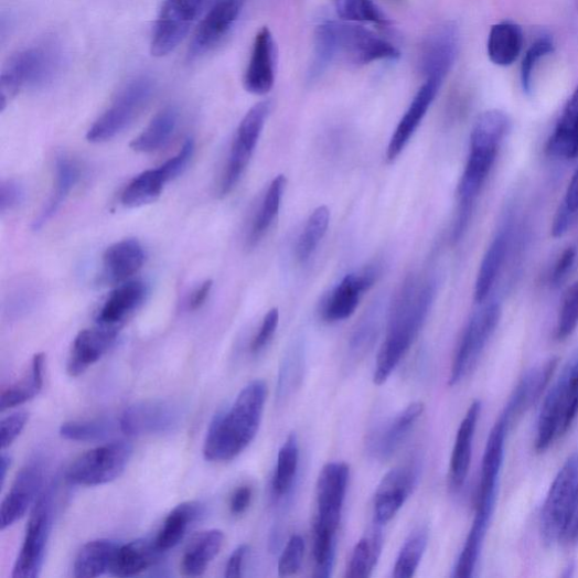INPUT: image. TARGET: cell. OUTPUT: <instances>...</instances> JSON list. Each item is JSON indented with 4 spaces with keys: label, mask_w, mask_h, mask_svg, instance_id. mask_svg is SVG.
I'll use <instances>...</instances> for the list:
<instances>
[{
    "label": "cell",
    "mask_w": 578,
    "mask_h": 578,
    "mask_svg": "<svg viewBox=\"0 0 578 578\" xmlns=\"http://www.w3.org/2000/svg\"><path fill=\"white\" fill-rule=\"evenodd\" d=\"M509 430L507 424L500 417L490 434L485 448L477 502H496Z\"/></svg>",
    "instance_id": "cell-27"
},
{
    "label": "cell",
    "mask_w": 578,
    "mask_h": 578,
    "mask_svg": "<svg viewBox=\"0 0 578 578\" xmlns=\"http://www.w3.org/2000/svg\"><path fill=\"white\" fill-rule=\"evenodd\" d=\"M161 553L154 539H137L119 546L109 572L117 577H132L152 567Z\"/></svg>",
    "instance_id": "cell-33"
},
{
    "label": "cell",
    "mask_w": 578,
    "mask_h": 578,
    "mask_svg": "<svg viewBox=\"0 0 578 578\" xmlns=\"http://www.w3.org/2000/svg\"><path fill=\"white\" fill-rule=\"evenodd\" d=\"M267 393L264 381H253L229 409L215 416L204 445L207 461H232L251 445L261 424Z\"/></svg>",
    "instance_id": "cell-3"
},
{
    "label": "cell",
    "mask_w": 578,
    "mask_h": 578,
    "mask_svg": "<svg viewBox=\"0 0 578 578\" xmlns=\"http://www.w3.org/2000/svg\"><path fill=\"white\" fill-rule=\"evenodd\" d=\"M379 275L377 266L353 272L336 285L323 303L321 315L327 322H339L351 318L364 293L370 291Z\"/></svg>",
    "instance_id": "cell-18"
},
{
    "label": "cell",
    "mask_w": 578,
    "mask_h": 578,
    "mask_svg": "<svg viewBox=\"0 0 578 578\" xmlns=\"http://www.w3.org/2000/svg\"><path fill=\"white\" fill-rule=\"evenodd\" d=\"M546 153L564 161L578 158V85L547 140Z\"/></svg>",
    "instance_id": "cell-29"
},
{
    "label": "cell",
    "mask_w": 578,
    "mask_h": 578,
    "mask_svg": "<svg viewBox=\"0 0 578 578\" xmlns=\"http://www.w3.org/2000/svg\"><path fill=\"white\" fill-rule=\"evenodd\" d=\"M119 329L100 325L81 331L73 343L67 362V373L77 377L87 371L110 350Z\"/></svg>",
    "instance_id": "cell-23"
},
{
    "label": "cell",
    "mask_w": 578,
    "mask_h": 578,
    "mask_svg": "<svg viewBox=\"0 0 578 578\" xmlns=\"http://www.w3.org/2000/svg\"><path fill=\"white\" fill-rule=\"evenodd\" d=\"M249 550L250 548L248 545H240L232 553L226 565L225 577L237 578L243 576L244 563Z\"/></svg>",
    "instance_id": "cell-57"
},
{
    "label": "cell",
    "mask_w": 578,
    "mask_h": 578,
    "mask_svg": "<svg viewBox=\"0 0 578 578\" xmlns=\"http://www.w3.org/2000/svg\"><path fill=\"white\" fill-rule=\"evenodd\" d=\"M224 540L225 536L218 528L207 529L192 538L181 559L182 575L186 577L204 575L220 554Z\"/></svg>",
    "instance_id": "cell-32"
},
{
    "label": "cell",
    "mask_w": 578,
    "mask_h": 578,
    "mask_svg": "<svg viewBox=\"0 0 578 578\" xmlns=\"http://www.w3.org/2000/svg\"><path fill=\"white\" fill-rule=\"evenodd\" d=\"M279 323L278 309H271L264 318L261 328L251 344V352H261L271 341Z\"/></svg>",
    "instance_id": "cell-55"
},
{
    "label": "cell",
    "mask_w": 578,
    "mask_h": 578,
    "mask_svg": "<svg viewBox=\"0 0 578 578\" xmlns=\"http://www.w3.org/2000/svg\"><path fill=\"white\" fill-rule=\"evenodd\" d=\"M132 451V446L125 441L95 448L71 465L67 480L74 485L85 488L109 484L125 472Z\"/></svg>",
    "instance_id": "cell-11"
},
{
    "label": "cell",
    "mask_w": 578,
    "mask_h": 578,
    "mask_svg": "<svg viewBox=\"0 0 578 578\" xmlns=\"http://www.w3.org/2000/svg\"><path fill=\"white\" fill-rule=\"evenodd\" d=\"M442 84L440 79L427 78L419 88L390 139L387 151L389 162H394L405 150L431 104L436 100Z\"/></svg>",
    "instance_id": "cell-25"
},
{
    "label": "cell",
    "mask_w": 578,
    "mask_h": 578,
    "mask_svg": "<svg viewBox=\"0 0 578 578\" xmlns=\"http://www.w3.org/2000/svg\"><path fill=\"white\" fill-rule=\"evenodd\" d=\"M44 483V464L36 458L18 473L0 509V526L6 529L21 520L41 495Z\"/></svg>",
    "instance_id": "cell-19"
},
{
    "label": "cell",
    "mask_w": 578,
    "mask_h": 578,
    "mask_svg": "<svg viewBox=\"0 0 578 578\" xmlns=\"http://www.w3.org/2000/svg\"><path fill=\"white\" fill-rule=\"evenodd\" d=\"M81 178L78 164L67 157L58 158L56 162V182L53 195L46 203L39 217L33 223V228L40 229L47 221L52 220L61 210L71 191Z\"/></svg>",
    "instance_id": "cell-38"
},
{
    "label": "cell",
    "mask_w": 578,
    "mask_h": 578,
    "mask_svg": "<svg viewBox=\"0 0 578 578\" xmlns=\"http://www.w3.org/2000/svg\"><path fill=\"white\" fill-rule=\"evenodd\" d=\"M428 535L425 528H418L405 542L397 558L394 577L410 578L415 575L427 547Z\"/></svg>",
    "instance_id": "cell-48"
},
{
    "label": "cell",
    "mask_w": 578,
    "mask_h": 578,
    "mask_svg": "<svg viewBox=\"0 0 578 578\" xmlns=\"http://www.w3.org/2000/svg\"><path fill=\"white\" fill-rule=\"evenodd\" d=\"M460 34L453 22L432 29L424 39L419 52V69L427 78L445 82L459 53Z\"/></svg>",
    "instance_id": "cell-17"
},
{
    "label": "cell",
    "mask_w": 578,
    "mask_h": 578,
    "mask_svg": "<svg viewBox=\"0 0 578 578\" xmlns=\"http://www.w3.org/2000/svg\"><path fill=\"white\" fill-rule=\"evenodd\" d=\"M578 218V168L574 172L565 196L555 214L552 225L553 237L564 236Z\"/></svg>",
    "instance_id": "cell-50"
},
{
    "label": "cell",
    "mask_w": 578,
    "mask_h": 578,
    "mask_svg": "<svg viewBox=\"0 0 578 578\" xmlns=\"http://www.w3.org/2000/svg\"><path fill=\"white\" fill-rule=\"evenodd\" d=\"M306 544L301 536H293L287 543L278 563V574L281 577L296 575L303 561Z\"/></svg>",
    "instance_id": "cell-52"
},
{
    "label": "cell",
    "mask_w": 578,
    "mask_h": 578,
    "mask_svg": "<svg viewBox=\"0 0 578 578\" xmlns=\"http://www.w3.org/2000/svg\"><path fill=\"white\" fill-rule=\"evenodd\" d=\"M12 459L9 454L6 452L2 453V457H0V472H2V486H4L8 471L11 467Z\"/></svg>",
    "instance_id": "cell-61"
},
{
    "label": "cell",
    "mask_w": 578,
    "mask_h": 578,
    "mask_svg": "<svg viewBox=\"0 0 578 578\" xmlns=\"http://www.w3.org/2000/svg\"><path fill=\"white\" fill-rule=\"evenodd\" d=\"M204 514V505L200 502H184L175 506L167 516L160 533L154 539L161 553L176 547L185 537L192 524Z\"/></svg>",
    "instance_id": "cell-34"
},
{
    "label": "cell",
    "mask_w": 578,
    "mask_h": 578,
    "mask_svg": "<svg viewBox=\"0 0 578 578\" xmlns=\"http://www.w3.org/2000/svg\"><path fill=\"white\" fill-rule=\"evenodd\" d=\"M513 232L514 220L509 215L496 232L483 261H481L474 283L473 298L475 303L486 302L492 293L511 250Z\"/></svg>",
    "instance_id": "cell-22"
},
{
    "label": "cell",
    "mask_w": 578,
    "mask_h": 578,
    "mask_svg": "<svg viewBox=\"0 0 578 578\" xmlns=\"http://www.w3.org/2000/svg\"><path fill=\"white\" fill-rule=\"evenodd\" d=\"M246 3L247 0H213L192 35L188 58L196 61L213 52L231 33Z\"/></svg>",
    "instance_id": "cell-15"
},
{
    "label": "cell",
    "mask_w": 578,
    "mask_h": 578,
    "mask_svg": "<svg viewBox=\"0 0 578 578\" xmlns=\"http://www.w3.org/2000/svg\"><path fill=\"white\" fill-rule=\"evenodd\" d=\"M480 411L481 403H472L457 432L449 473V484L452 491L461 490L465 483L471 465L473 438Z\"/></svg>",
    "instance_id": "cell-28"
},
{
    "label": "cell",
    "mask_w": 578,
    "mask_h": 578,
    "mask_svg": "<svg viewBox=\"0 0 578 578\" xmlns=\"http://www.w3.org/2000/svg\"><path fill=\"white\" fill-rule=\"evenodd\" d=\"M350 465L327 463L317 483V514L313 526L314 577H329L335 555V536L347 493Z\"/></svg>",
    "instance_id": "cell-4"
},
{
    "label": "cell",
    "mask_w": 578,
    "mask_h": 578,
    "mask_svg": "<svg viewBox=\"0 0 578 578\" xmlns=\"http://www.w3.org/2000/svg\"><path fill=\"white\" fill-rule=\"evenodd\" d=\"M424 410L422 403H414L387 424L381 426L370 440V449L374 457L382 461L390 459L407 439Z\"/></svg>",
    "instance_id": "cell-26"
},
{
    "label": "cell",
    "mask_w": 578,
    "mask_h": 578,
    "mask_svg": "<svg viewBox=\"0 0 578 578\" xmlns=\"http://www.w3.org/2000/svg\"><path fill=\"white\" fill-rule=\"evenodd\" d=\"M578 416V355L563 370L540 410L536 450L545 452L566 434Z\"/></svg>",
    "instance_id": "cell-6"
},
{
    "label": "cell",
    "mask_w": 578,
    "mask_h": 578,
    "mask_svg": "<svg viewBox=\"0 0 578 578\" xmlns=\"http://www.w3.org/2000/svg\"><path fill=\"white\" fill-rule=\"evenodd\" d=\"M213 288V281L206 280L203 282L194 293H192L189 302V308L192 311L201 309L207 301Z\"/></svg>",
    "instance_id": "cell-60"
},
{
    "label": "cell",
    "mask_w": 578,
    "mask_h": 578,
    "mask_svg": "<svg viewBox=\"0 0 578 578\" xmlns=\"http://www.w3.org/2000/svg\"><path fill=\"white\" fill-rule=\"evenodd\" d=\"M299 441L297 434L292 432L278 453L276 472L272 479L275 496L282 497L291 492L299 469Z\"/></svg>",
    "instance_id": "cell-43"
},
{
    "label": "cell",
    "mask_w": 578,
    "mask_h": 578,
    "mask_svg": "<svg viewBox=\"0 0 578 578\" xmlns=\"http://www.w3.org/2000/svg\"><path fill=\"white\" fill-rule=\"evenodd\" d=\"M331 3L336 14L345 22L371 23L381 26L390 24L373 0H331Z\"/></svg>",
    "instance_id": "cell-47"
},
{
    "label": "cell",
    "mask_w": 578,
    "mask_h": 578,
    "mask_svg": "<svg viewBox=\"0 0 578 578\" xmlns=\"http://www.w3.org/2000/svg\"><path fill=\"white\" fill-rule=\"evenodd\" d=\"M45 355L36 354L31 363V367L25 375L10 388L2 393L0 407L2 411L21 406L35 398L43 387Z\"/></svg>",
    "instance_id": "cell-41"
},
{
    "label": "cell",
    "mask_w": 578,
    "mask_h": 578,
    "mask_svg": "<svg viewBox=\"0 0 578 578\" xmlns=\"http://www.w3.org/2000/svg\"><path fill=\"white\" fill-rule=\"evenodd\" d=\"M418 469L405 465L385 474L377 488L374 500L375 522L385 525L390 522L416 488Z\"/></svg>",
    "instance_id": "cell-20"
},
{
    "label": "cell",
    "mask_w": 578,
    "mask_h": 578,
    "mask_svg": "<svg viewBox=\"0 0 578 578\" xmlns=\"http://www.w3.org/2000/svg\"><path fill=\"white\" fill-rule=\"evenodd\" d=\"M563 542L567 544H576L578 542V483L576 488L571 513L565 529Z\"/></svg>",
    "instance_id": "cell-59"
},
{
    "label": "cell",
    "mask_w": 578,
    "mask_h": 578,
    "mask_svg": "<svg viewBox=\"0 0 578 578\" xmlns=\"http://www.w3.org/2000/svg\"><path fill=\"white\" fill-rule=\"evenodd\" d=\"M578 327V279L571 285L564 299L557 327L556 340L564 342Z\"/></svg>",
    "instance_id": "cell-51"
},
{
    "label": "cell",
    "mask_w": 578,
    "mask_h": 578,
    "mask_svg": "<svg viewBox=\"0 0 578 578\" xmlns=\"http://www.w3.org/2000/svg\"><path fill=\"white\" fill-rule=\"evenodd\" d=\"M511 129L509 116L501 110L480 115L470 135L468 160L458 186V216L453 239L464 234L475 202L496 163L505 137Z\"/></svg>",
    "instance_id": "cell-1"
},
{
    "label": "cell",
    "mask_w": 578,
    "mask_h": 578,
    "mask_svg": "<svg viewBox=\"0 0 578 578\" xmlns=\"http://www.w3.org/2000/svg\"><path fill=\"white\" fill-rule=\"evenodd\" d=\"M493 513L494 509L475 506V514L469 535L454 568V577L470 578L473 576Z\"/></svg>",
    "instance_id": "cell-36"
},
{
    "label": "cell",
    "mask_w": 578,
    "mask_h": 578,
    "mask_svg": "<svg viewBox=\"0 0 578 578\" xmlns=\"http://www.w3.org/2000/svg\"><path fill=\"white\" fill-rule=\"evenodd\" d=\"M276 77V44L268 28L256 35L250 61L244 77L245 88L255 95L269 93Z\"/></svg>",
    "instance_id": "cell-24"
},
{
    "label": "cell",
    "mask_w": 578,
    "mask_h": 578,
    "mask_svg": "<svg viewBox=\"0 0 578 578\" xmlns=\"http://www.w3.org/2000/svg\"><path fill=\"white\" fill-rule=\"evenodd\" d=\"M28 420L29 414L25 411L14 413L2 419V422H0V447H2V450L11 447L21 436Z\"/></svg>",
    "instance_id": "cell-53"
},
{
    "label": "cell",
    "mask_w": 578,
    "mask_h": 578,
    "mask_svg": "<svg viewBox=\"0 0 578 578\" xmlns=\"http://www.w3.org/2000/svg\"><path fill=\"white\" fill-rule=\"evenodd\" d=\"M253 490L250 486H240L232 495L229 510L233 515L244 514L250 506Z\"/></svg>",
    "instance_id": "cell-58"
},
{
    "label": "cell",
    "mask_w": 578,
    "mask_h": 578,
    "mask_svg": "<svg viewBox=\"0 0 578 578\" xmlns=\"http://www.w3.org/2000/svg\"><path fill=\"white\" fill-rule=\"evenodd\" d=\"M120 429L119 419L95 418L86 420H72L62 425V438L74 442H99L114 436Z\"/></svg>",
    "instance_id": "cell-44"
},
{
    "label": "cell",
    "mask_w": 578,
    "mask_h": 578,
    "mask_svg": "<svg viewBox=\"0 0 578 578\" xmlns=\"http://www.w3.org/2000/svg\"><path fill=\"white\" fill-rule=\"evenodd\" d=\"M285 186V175L276 176L270 183L250 228L248 236L249 248L257 247L272 225L280 208Z\"/></svg>",
    "instance_id": "cell-42"
},
{
    "label": "cell",
    "mask_w": 578,
    "mask_h": 578,
    "mask_svg": "<svg viewBox=\"0 0 578 578\" xmlns=\"http://www.w3.org/2000/svg\"><path fill=\"white\" fill-rule=\"evenodd\" d=\"M119 545L108 539L89 542L78 553L74 563V576L99 577L110 570Z\"/></svg>",
    "instance_id": "cell-39"
},
{
    "label": "cell",
    "mask_w": 578,
    "mask_h": 578,
    "mask_svg": "<svg viewBox=\"0 0 578 578\" xmlns=\"http://www.w3.org/2000/svg\"><path fill=\"white\" fill-rule=\"evenodd\" d=\"M171 180L173 179L164 164L156 170L144 171L127 185L121 202L128 208L149 205L161 196L164 185Z\"/></svg>",
    "instance_id": "cell-37"
},
{
    "label": "cell",
    "mask_w": 578,
    "mask_h": 578,
    "mask_svg": "<svg viewBox=\"0 0 578 578\" xmlns=\"http://www.w3.org/2000/svg\"><path fill=\"white\" fill-rule=\"evenodd\" d=\"M23 188L17 181H4L0 185V211H2V214L15 210L23 202Z\"/></svg>",
    "instance_id": "cell-56"
},
{
    "label": "cell",
    "mask_w": 578,
    "mask_h": 578,
    "mask_svg": "<svg viewBox=\"0 0 578 578\" xmlns=\"http://www.w3.org/2000/svg\"><path fill=\"white\" fill-rule=\"evenodd\" d=\"M212 3L211 0H164L152 32L151 54L165 57L174 52Z\"/></svg>",
    "instance_id": "cell-13"
},
{
    "label": "cell",
    "mask_w": 578,
    "mask_h": 578,
    "mask_svg": "<svg viewBox=\"0 0 578 578\" xmlns=\"http://www.w3.org/2000/svg\"><path fill=\"white\" fill-rule=\"evenodd\" d=\"M481 304L483 307L473 313L461 336L451 366L450 385L461 382L475 367L500 323L501 302Z\"/></svg>",
    "instance_id": "cell-10"
},
{
    "label": "cell",
    "mask_w": 578,
    "mask_h": 578,
    "mask_svg": "<svg viewBox=\"0 0 578 578\" xmlns=\"http://www.w3.org/2000/svg\"><path fill=\"white\" fill-rule=\"evenodd\" d=\"M330 223L328 207H318L309 217L297 245V258L301 264L308 263L317 251Z\"/></svg>",
    "instance_id": "cell-46"
},
{
    "label": "cell",
    "mask_w": 578,
    "mask_h": 578,
    "mask_svg": "<svg viewBox=\"0 0 578 578\" xmlns=\"http://www.w3.org/2000/svg\"><path fill=\"white\" fill-rule=\"evenodd\" d=\"M577 258V250L574 246L566 248L554 265L549 275L552 287L561 286L570 275Z\"/></svg>",
    "instance_id": "cell-54"
},
{
    "label": "cell",
    "mask_w": 578,
    "mask_h": 578,
    "mask_svg": "<svg viewBox=\"0 0 578 578\" xmlns=\"http://www.w3.org/2000/svg\"><path fill=\"white\" fill-rule=\"evenodd\" d=\"M62 66L63 53L55 42H44L15 54L0 75L2 111L21 90L53 83Z\"/></svg>",
    "instance_id": "cell-5"
},
{
    "label": "cell",
    "mask_w": 578,
    "mask_h": 578,
    "mask_svg": "<svg viewBox=\"0 0 578 578\" xmlns=\"http://www.w3.org/2000/svg\"><path fill=\"white\" fill-rule=\"evenodd\" d=\"M148 288L141 281L120 285L110 295L98 315V324L118 328L147 298Z\"/></svg>",
    "instance_id": "cell-31"
},
{
    "label": "cell",
    "mask_w": 578,
    "mask_h": 578,
    "mask_svg": "<svg viewBox=\"0 0 578 578\" xmlns=\"http://www.w3.org/2000/svg\"><path fill=\"white\" fill-rule=\"evenodd\" d=\"M438 295V281L417 283L408 279L394 306L387 336L378 352L373 381L382 385L408 353L422 328Z\"/></svg>",
    "instance_id": "cell-2"
},
{
    "label": "cell",
    "mask_w": 578,
    "mask_h": 578,
    "mask_svg": "<svg viewBox=\"0 0 578 578\" xmlns=\"http://www.w3.org/2000/svg\"><path fill=\"white\" fill-rule=\"evenodd\" d=\"M383 547V536L379 527L363 537L354 548L346 576L350 578H367L377 565Z\"/></svg>",
    "instance_id": "cell-45"
},
{
    "label": "cell",
    "mask_w": 578,
    "mask_h": 578,
    "mask_svg": "<svg viewBox=\"0 0 578 578\" xmlns=\"http://www.w3.org/2000/svg\"><path fill=\"white\" fill-rule=\"evenodd\" d=\"M154 90L156 83L149 76H140L129 82L116 96L111 106L89 128L87 140L104 142L117 137L147 108Z\"/></svg>",
    "instance_id": "cell-7"
},
{
    "label": "cell",
    "mask_w": 578,
    "mask_h": 578,
    "mask_svg": "<svg viewBox=\"0 0 578 578\" xmlns=\"http://www.w3.org/2000/svg\"><path fill=\"white\" fill-rule=\"evenodd\" d=\"M555 52V42L550 35L540 36L536 42L529 45L521 65V86L525 94L534 92L535 72L539 63Z\"/></svg>",
    "instance_id": "cell-49"
},
{
    "label": "cell",
    "mask_w": 578,
    "mask_h": 578,
    "mask_svg": "<svg viewBox=\"0 0 578 578\" xmlns=\"http://www.w3.org/2000/svg\"><path fill=\"white\" fill-rule=\"evenodd\" d=\"M577 483L578 454L574 453L558 471L543 507L540 532L547 545L563 540L571 513Z\"/></svg>",
    "instance_id": "cell-12"
},
{
    "label": "cell",
    "mask_w": 578,
    "mask_h": 578,
    "mask_svg": "<svg viewBox=\"0 0 578 578\" xmlns=\"http://www.w3.org/2000/svg\"><path fill=\"white\" fill-rule=\"evenodd\" d=\"M558 360L547 362L527 371L516 385L501 418L511 429L523 415L532 409L542 398L557 368Z\"/></svg>",
    "instance_id": "cell-21"
},
{
    "label": "cell",
    "mask_w": 578,
    "mask_h": 578,
    "mask_svg": "<svg viewBox=\"0 0 578 578\" xmlns=\"http://www.w3.org/2000/svg\"><path fill=\"white\" fill-rule=\"evenodd\" d=\"M178 111L172 108L161 110L144 128V130L135 138L130 148L138 153H153L165 147L173 136L178 125Z\"/></svg>",
    "instance_id": "cell-40"
},
{
    "label": "cell",
    "mask_w": 578,
    "mask_h": 578,
    "mask_svg": "<svg viewBox=\"0 0 578 578\" xmlns=\"http://www.w3.org/2000/svg\"><path fill=\"white\" fill-rule=\"evenodd\" d=\"M55 511V489L44 490L33 505L25 538L13 568L14 578L40 576L47 540H50Z\"/></svg>",
    "instance_id": "cell-9"
},
{
    "label": "cell",
    "mask_w": 578,
    "mask_h": 578,
    "mask_svg": "<svg viewBox=\"0 0 578 578\" xmlns=\"http://www.w3.org/2000/svg\"><path fill=\"white\" fill-rule=\"evenodd\" d=\"M334 60L354 66H364L379 61H396L400 57L397 47L372 31L355 23L329 21Z\"/></svg>",
    "instance_id": "cell-8"
},
{
    "label": "cell",
    "mask_w": 578,
    "mask_h": 578,
    "mask_svg": "<svg viewBox=\"0 0 578 578\" xmlns=\"http://www.w3.org/2000/svg\"><path fill=\"white\" fill-rule=\"evenodd\" d=\"M182 415L181 407L170 400L139 402L119 417L120 431L127 437L158 436L174 430Z\"/></svg>",
    "instance_id": "cell-16"
},
{
    "label": "cell",
    "mask_w": 578,
    "mask_h": 578,
    "mask_svg": "<svg viewBox=\"0 0 578 578\" xmlns=\"http://www.w3.org/2000/svg\"><path fill=\"white\" fill-rule=\"evenodd\" d=\"M270 110V101L259 103L240 121L220 185L222 197L227 196L233 191L247 170Z\"/></svg>",
    "instance_id": "cell-14"
},
{
    "label": "cell",
    "mask_w": 578,
    "mask_h": 578,
    "mask_svg": "<svg viewBox=\"0 0 578 578\" xmlns=\"http://www.w3.org/2000/svg\"><path fill=\"white\" fill-rule=\"evenodd\" d=\"M147 255L135 238L120 240L107 249L104 256V278L108 282L126 281L142 267Z\"/></svg>",
    "instance_id": "cell-30"
},
{
    "label": "cell",
    "mask_w": 578,
    "mask_h": 578,
    "mask_svg": "<svg viewBox=\"0 0 578 578\" xmlns=\"http://www.w3.org/2000/svg\"><path fill=\"white\" fill-rule=\"evenodd\" d=\"M523 31L514 22L505 21L491 30L488 53L491 62L501 67L513 65L523 50Z\"/></svg>",
    "instance_id": "cell-35"
}]
</instances>
